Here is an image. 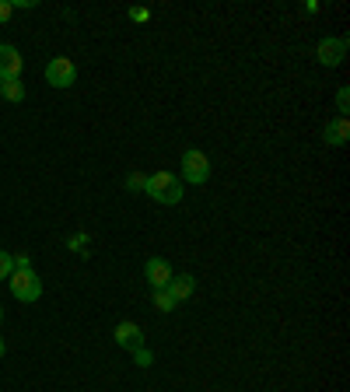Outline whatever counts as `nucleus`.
I'll list each match as a JSON object with an SVG mask.
<instances>
[{
  "label": "nucleus",
  "mask_w": 350,
  "mask_h": 392,
  "mask_svg": "<svg viewBox=\"0 0 350 392\" xmlns=\"http://www.w3.org/2000/svg\"><path fill=\"white\" fill-rule=\"evenodd\" d=\"M144 193H147L154 203L175 207V203H182V193H186V186H182V179H175L172 172H154V175H147V182H144Z\"/></svg>",
  "instance_id": "nucleus-1"
},
{
  "label": "nucleus",
  "mask_w": 350,
  "mask_h": 392,
  "mask_svg": "<svg viewBox=\"0 0 350 392\" xmlns=\"http://www.w3.org/2000/svg\"><path fill=\"white\" fill-rule=\"evenodd\" d=\"M7 287H11V295H14L18 302H25V305H32V302L43 298V280H39L36 270H14V273L7 277Z\"/></svg>",
  "instance_id": "nucleus-2"
},
{
  "label": "nucleus",
  "mask_w": 350,
  "mask_h": 392,
  "mask_svg": "<svg viewBox=\"0 0 350 392\" xmlns=\"http://www.w3.org/2000/svg\"><path fill=\"white\" fill-rule=\"evenodd\" d=\"M182 179H186L189 186H203V182L211 179V161H207L203 151L189 147V151L182 154Z\"/></svg>",
  "instance_id": "nucleus-3"
},
{
  "label": "nucleus",
  "mask_w": 350,
  "mask_h": 392,
  "mask_svg": "<svg viewBox=\"0 0 350 392\" xmlns=\"http://www.w3.org/2000/svg\"><path fill=\"white\" fill-rule=\"evenodd\" d=\"M46 81L53 88H70L78 81V63H74L70 56H53V60L46 63Z\"/></svg>",
  "instance_id": "nucleus-4"
},
{
  "label": "nucleus",
  "mask_w": 350,
  "mask_h": 392,
  "mask_svg": "<svg viewBox=\"0 0 350 392\" xmlns=\"http://www.w3.org/2000/svg\"><path fill=\"white\" fill-rule=\"evenodd\" d=\"M315 56H319L322 67H340L344 56H347V39H322L319 49H315Z\"/></svg>",
  "instance_id": "nucleus-5"
},
{
  "label": "nucleus",
  "mask_w": 350,
  "mask_h": 392,
  "mask_svg": "<svg viewBox=\"0 0 350 392\" xmlns=\"http://www.w3.org/2000/svg\"><path fill=\"white\" fill-rule=\"evenodd\" d=\"M21 67H25L21 53H18L14 46L0 43V81H7V78H21Z\"/></svg>",
  "instance_id": "nucleus-6"
},
{
  "label": "nucleus",
  "mask_w": 350,
  "mask_h": 392,
  "mask_svg": "<svg viewBox=\"0 0 350 392\" xmlns=\"http://www.w3.org/2000/svg\"><path fill=\"white\" fill-rule=\"evenodd\" d=\"M144 277H147V284L154 287V291H161V287H169V280H172V266L165 260H147L144 263Z\"/></svg>",
  "instance_id": "nucleus-7"
},
{
  "label": "nucleus",
  "mask_w": 350,
  "mask_h": 392,
  "mask_svg": "<svg viewBox=\"0 0 350 392\" xmlns=\"http://www.w3.org/2000/svg\"><path fill=\"white\" fill-rule=\"evenodd\" d=\"M112 337H116V344H120L123 350L144 347V333H140V326H137V322H130V319H127V322H120Z\"/></svg>",
  "instance_id": "nucleus-8"
},
{
  "label": "nucleus",
  "mask_w": 350,
  "mask_h": 392,
  "mask_svg": "<svg viewBox=\"0 0 350 392\" xmlns=\"http://www.w3.org/2000/svg\"><path fill=\"white\" fill-rule=\"evenodd\" d=\"M165 291L175 298V305H179V302H189V298H193V291H196V277L179 273V277H172V280H169V287H165Z\"/></svg>",
  "instance_id": "nucleus-9"
},
{
  "label": "nucleus",
  "mask_w": 350,
  "mask_h": 392,
  "mask_svg": "<svg viewBox=\"0 0 350 392\" xmlns=\"http://www.w3.org/2000/svg\"><path fill=\"white\" fill-rule=\"evenodd\" d=\"M350 137V123L347 116H336V120H329V127H326V144L329 147H344Z\"/></svg>",
  "instance_id": "nucleus-10"
},
{
  "label": "nucleus",
  "mask_w": 350,
  "mask_h": 392,
  "mask_svg": "<svg viewBox=\"0 0 350 392\" xmlns=\"http://www.w3.org/2000/svg\"><path fill=\"white\" fill-rule=\"evenodd\" d=\"M0 98H7V102H21V98H25L21 78H7V81H0Z\"/></svg>",
  "instance_id": "nucleus-11"
},
{
  "label": "nucleus",
  "mask_w": 350,
  "mask_h": 392,
  "mask_svg": "<svg viewBox=\"0 0 350 392\" xmlns=\"http://www.w3.org/2000/svg\"><path fill=\"white\" fill-rule=\"evenodd\" d=\"M154 308H161V312H175V298L161 287V291H154Z\"/></svg>",
  "instance_id": "nucleus-12"
},
{
  "label": "nucleus",
  "mask_w": 350,
  "mask_h": 392,
  "mask_svg": "<svg viewBox=\"0 0 350 392\" xmlns=\"http://www.w3.org/2000/svg\"><path fill=\"white\" fill-rule=\"evenodd\" d=\"M14 273V256L11 253H0V280H7Z\"/></svg>",
  "instance_id": "nucleus-13"
},
{
  "label": "nucleus",
  "mask_w": 350,
  "mask_h": 392,
  "mask_svg": "<svg viewBox=\"0 0 350 392\" xmlns=\"http://www.w3.org/2000/svg\"><path fill=\"white\" fill-rule=\"evenodd\" d=\"M144 182H147V175H144V172H130V175H127V189H130V193H140V189H144Z\"/></svg>",
  "instance_id": "nucleus-14"
},
{
  "label": "nucleus",
  "mask_w": 350,
  "mask_h": 392,
  "mask_svg": "<svg viewBox=\"0 0 350 392\" xmlns=\"http://www.w3.org/2000/svg\"><path fill=\"white\" fill-rule=\"evenodd\" d=\"M336 109H340V116L350 112V88H340V91H336Z\"/></svg>",
  "instance_id": "nucleus-15"
},
{
  "label": "nucleus",
  "mask_w": 350,
  "mask_h": 392,
  "mask_svg": "<svg viewBox=\"0 0 350 392\" xmlns=\"http://www.w3.org/2000/svg\"><path fill=\"white\" fill-rule=\"evenodd\" d=\"M133 357H137V364H140V368H151V350L137 347V350H133Z\"/></svg>",
  "instance_id": "nucleus-16"
},
{
  "label": "nucleus",
  "mask_w": 350,
  "mask_h": 392,
  "mask_svg": "<svg viewBox=\"0 0 350 392\" xmlns=\"http://www.w3.org/2000/svg\"><path fill=\"white\" fill-rule=\"evenodd\" d=\"M14 270H32V260H28V253H18V256H14Z\"/></svg>",
  "instance_id": "nucleus-17"
},
{
  "label": "nucleus",
  "mask_w": 350,
  "mask_h": 392,
  "mask_svg": "<svg viewBox=\"0 0 350 392\" xmlns=\"http://www.w3.org/2000/svg\"><path fill=\"white\" fill-rule=\"evenodd\" d=\"M67 245H70V249H85V245H88V235H70V238H67Z\"/></svg>",
  "instance_id": "nucleus-18"
},
{
  "label": "nucleus",
  "mask_w": 350,
  "mask_h": 392,
  "mask_svg": "<svg viewBox=\"0 0 350 392\" xmlns=\"http://www.w3.org/2000/svg\"><path fill=\"white\" fill-rule=\"evenodd\" d=\"M11 14H14V7H11L7 0H0V25H4V21H11Z\"/></svg>",
  "instance_id": "nucleus-19"
},
{
  "label": "nucleus",
  "mask_w": 350,
  "mask_h": 392,
  "mask_svg": "<svg viewBox=\"0 0 350 392\" xmlns=\"http://www.w3.org/2000/svg\"><path fill=\"white\" fill-rule=\"evenodd\" d=\"M130 18H133V21H147V11H144V7H137V11H130Z\"/></svg>",
  "instance_id": "nucleus-20"
},
{
  "label": "nucleus",
  "mask_w": 350,
  "mask_h": 392,
  "mask_svg": "<svg viewBox=\"0 0 350 392\" xmlns=\"http://www.w3.org/2000/svg\"><path fill=\"white\" fill-rule=\"evenodd\" d=\"M0 357H4V340H0Z\"/></svg>",
  "instance_id": "nucleus-21"
},
{
  "label": "nucleus",
  "mask_w": 350,
  "mask_h": 392,
  "mask_svg": "<svg viewBox=\"0 0 350 392\" xmlns=\"http://www.w3.org/2000/svg\"><path fill=\"white\" fill-rule=\"evenodd\" d=\"M0 319H4V308H0Z\"/></svg>",
  "instance_id": "nucleus-22"
}]
</instances>
